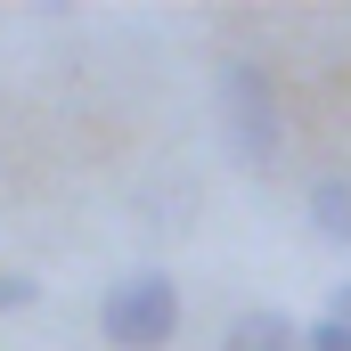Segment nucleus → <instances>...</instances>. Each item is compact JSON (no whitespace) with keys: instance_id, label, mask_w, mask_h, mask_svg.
Listing matches in <instances>:
<instances>
[{"instance_id":"f257e3e1","label":"nucleus","mask_w":351,"mask_h":351,"mask_svg":"<svg viewBox=\"0 0 351 351\" xmlns=\"http://www.w3.org/2000/svg\"><path fill=\"white\" fill-rule=\"evenodd\" d=\"M213 123H221V147L262 172L278 156V131H286V106H278V82H269L262 58H221L213 66Z\"/></svg>"},{"instance_id":"f03ea898","label":"nucleus","mask_w":351,"mask_h":351,"mask_svg":"<svg viewBox=\"0 0 351 351\" xmlns=\"http://www.w3.org/2000/svg\"><path fill=\"white\" fill-rule=\"evenodd\" d=\"M98 335L114 351H164L180 335V286L164 269H131L98 294Z\"/></svg>"},{"instance_id":"7ed1b4c3","label":"nucleus","mask_w":351,"mask_h":351,"mask_svg":"<svg viewBox=\"0 0 351 351\" xmlns=\"http://www.w3.org/2000/svg\"><path fill=\"white\" fill-rule=\"evenodd\" d=\"M221 351H302V327L278 319V311H245V319L221 335Z\"/></svg>"},{"instance_id":"20e7f679","label":"nucleus","mask_w":351,"mask_h":351,"mask_svg":"<svg viewBox=\"0 0 351 351\" xmlns=\"http://www.w3.org/2000/svg\"><path fill=\"white\" fill-rule=\"evenodd\" d=\"M302 213H311V229H319L327 245L351 254V180H319V188L302 196Z\"/></svg>"},{"instance_id":"39448f33","label":"nucleus","mask_w":351,"mask_h":351,"mask_svg":"<svg viewBox=\"0 0 351 351\" xmlns=\"http://www.w3.org/2000/svg\"><path fill=\"white\" fill-rule=\"evenodd\" d=\"M302 351H351V319H335V311H319V319L302 327Z\"/></svg>"},{"instance_id":"423d86ee","label":"nucleus","mask_w":351,"mask_h":351,"mask_svg":"<svg viewBox=\"0 0 351 351\" xmlns=\"http://www.w3.org/2000/svg\"><path fill=\"white\" fill-rule=\"evenodd\" d=\"M33 302H41V286L16 278V269H0V311H33Z\"/></svg>"},{"instance_id":"0eeeda50","label":"nucleus","mask_w":351,"mask_h":351,"mask_svg":"<svg viewBox=\"0 0 351 351\" xmlns=\"http://www.w3.org/2000/svg\"><path fill=\"white\" fill-rule=\"evenodd\" d=\"M327 311H335V319H351V278L335 286V294H327Z\"/></svg>"}]
</instances>
